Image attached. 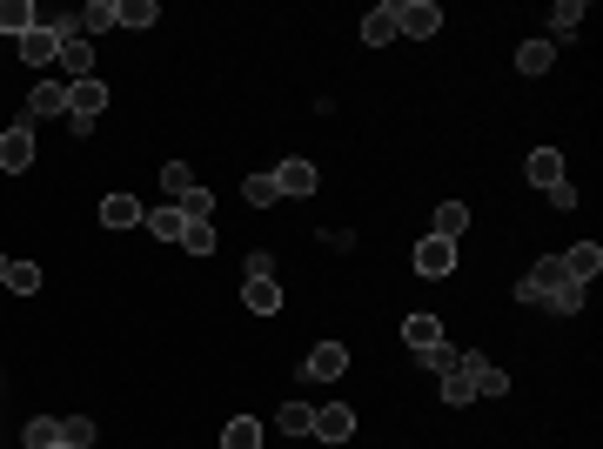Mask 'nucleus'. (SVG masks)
Wrapping results in <instances>:
<instances>
[{
    "label": "nucleus",
    "instance_id": "1",
    "mask_svg": "<svg viewBox=\"0 0 603 449\" xmlns=\"http://www.w3.org/2000/svg\"><path fill=\"white\" fill-rule=\"evenodd\" d=\"M101 114H108V81H101V74H88V81L67 88V128H74V135H88Z\"/></svg>",
    "mask_w": 603,
    "mask_h": 449
},
{
    "label": "nucleus",
    "instance_id": "2",
    "mask_svg": "<svg viewBox=\"0 0 603 449\" xmlns=\"http://www.w3.org/2000/svg\"><path fill=\"white\" fill-rule=\"evenodd\" d=\"M389 7H396V34H409V41H429L443 27V7L436 0H389Z\"/></svg>",
    "mask_w": 603,
    "mask_h": 449
},
{
    "label": "nucleus",
    "instance_id": "3",
    "mask_svg": "<svg viewBox=\"0 0 603 449\" xmlns=\"http://www.w3.org/2000/svg\"><path fill=\"white\" fill-rule=\"evenodd\" d=\"M0 168H7V175H27V168H34V121H14V128H0Z\"/></svg>",
    "mask_w": 603,
    "mask_h": 449
},
{
    "label": "nucleus",
    "instance_id": "4",
    "mask_svg": "<svg viewBox=\"0 0 603 449\" xmlns=\"http://www.w3.org/2000/svg\"><path fill=\"white\" fill-rule=\"evenodd\" d=\"M409 262H416V275H429V282H436V275H449V269H456V242H443V235H423Z\"/></svg>",
    "mask_w": 603,
    "mask_h": 449
},
{
    "label": "nucleus",
    "instance_id": "5",
    "mask_svg": "<svg viewBox=\"0 0 603 449\" xmlns=\"http://www.w3.org/2000/svg\"><path fill=\"white\" fill-rule=\"evenodd\" d=\"M342 369H349V349L342 342H315L309 362H302V382H335Z\"/></svg>",
    "mask_w": 603,
    "mask_h": 449
},
{
    "label": "nucleus",
    "instance_id": "6",
    "mask_svg": "<svg viewBox=\"0 0 603 449\" xmlns=\"http://www.w3.org/2000/svg\"><path fill=\"white\" fill-rule=\"evenodd\" d=\"M315 188H322V175H315V161L289 155L282 168H275V195H315Z\"/></svg>",
    "mask_w": 603,
    "mask_h": 449
},
{
    "label": "nucleus",
    "instance_id": "7",
    "mask_svg": "<svg viewBox=\"0 0 603 449\" xmlns=\"http://www.w3.org/2000/svg\"><path fill=\"white\" fill-rule=\"evenodd\" d=\"M315 436H322V443H349V436H356V409L349 403H322L315 409Z\"/></svg>",
    "mask_w": 603,
    "mask_h": 449
},
{
    "label": "nucleus",
    "instance_id": "8",
    "mask_svg": "<svg viewBox=\"0 0 603 449\" xmlns=\"http://www.w3.org/2000/svg\"><path fill=\"white\" fill-rule=\"evenodd\" d=\"M54 68L67 74V88H74V81H88V74H94V41H88V34H74V41L54 54Z\"/></svg>",
    "mask_w": 603,
    "mask_h": 449
},
{
    "label": "nucleus",
    "instance_id": "9",
    "mask_svg": "<svg viewBox=\"0 0 603 449\" xmlns=\"http://www.w3.org/2000/svg\"><path fill=\"white\" fill-rule=\"evenodd\" d=\"M557 262L570 269V282H583V289H590V282L603 275V248H597V242H577L570 255H557Z\"/></svg>",
    "mask_w": 603,
    "mask_h": 449
},
{
    "label": "nucleus",
    "instance_id": "10",
    "mask_svg": "<svg viewBox=\"0 0 603 449\" xmlns=\"http://www.w3.org/2000/svg\"><path fill=\"white\" fill-rule=\"evenodd\" d=\"M14 47H21V61H27V68H47V61L61 54V41H54V34H47L41 21L27 27V34H21V41H14Z\"/></svg>",
    "mask_w": 603,
    "mask_h": 449
},
{
    "label": "nucleus",
    "instance_id": "11",
    "mask_svg": "<svg viewBox=\"0 0 603 449\" xmlns=\"http://www.w3.org/2000/svg\"><path fill=\"white\" fill-rule=\"evenodd\" d=\"M41 114H61L67 121V81H41V88L27 94V121H41Z\"/></svg>",
    "mask_w": 603,
    "mask_h": 449
},
{
    "label": "nucleus",
    "instance_id": "12",
    "mask_svg": "<svg viewBox=\"0 0 603 449\" xmlns=\"http://www.w3.org/2000/svg\"><path fill=\"white\" fill-rule=\"evenodd\" d=\"M523 175H530L536 188H557V181H563V155H557V148H530Z\"/></svg>",
    "mask_w": 603,
    "mask_h": 449
},
{
    "label": "nucleus",
    "instance_id": "13",
    "mask_svg": "<svg viewBox=\"0 0 603 449\" xmlns=\"http://www.w3.org/2000/svg\"><path fill=\"white\" fill-rule=\"evenodd\" d=\"M469 382H476V396H510V369H496L483 356H469Z\"/></svg>",
    "mask_w": 603,
    "mask_h": 449
},
{
    "label": "nucleus",
    "instance_id": "14",
    "mask_svg": "<svg viewBox=\"0 0 603 449\" xmlns=\"http://www.w3.org/2000/svg\"><path fill=\"white\" fill-rule=\"evenodd\" d=\"M362 41H369V47H389V41H396V7H389V0L362 14Z\"/></svg>",
    "mask_w": 603,
    "mask_h": 449
},
{
    "label": "nucleus",
    "instance_id": "15",
    "mask_svg": "<svg viewBox=\"0 0 603 449\" xmlns=\"http://www.w3.org/2000/svg\"><path fill=\"white\" fill-rule=\"evenodd\" d=\"M141 222H148V235H161V242H181V228H188V215H181L175 202H161V208H148Z\"/></svg>",
    "mask_w": 603,
    "mask_h": 449
},
{
    "label": "nucleus",
    "instance_id": "16",
    "mask_svg": "<svg viewBox=\"0 0 603 449\" xmlns=\"http://www.w3.org/2000/svg\"><path fill=\"white\" fill-rule=\"evenodd\" d=\"M34 21H41V7H34V0H0V34H14V41H21Z\"/></svg>",
    "mask_w": 603,
    "mask_h": 449
},
{
    "label": "nucleus",
    "instance_id": "17",
    "mask_svg": "<svg viewBox=\"0 0 603 449\" xmlns=\"http://www.w3.org/2000/svg\"><path fill=\"white\" fill-rule=\"evenodd\" d=\"M402 342L423 356V349H436V342H443V322H436V315H409V322H402Z\"/></svg>",
    "mask_w": 603,
    "mask_h": 449
},
{
    "label": "nucleus",
    "instance_id": "18",
    "mask_svg": "<svg viewBox=\"0 0 603 449\" xmlns=\"http://www.w3.org/2000/svg\"><path fill=\"white\" fill-rule=\"evenodd\" d=\"M141 215H148V208L134 202V195H108V202H101V228H134Z\"/></svg>",
    "mask_w": 603,
    "mask_h": 449
},
{
    "label": "nucleus",
    "instance_id": "19",
    "mask_svg": "<svg viewBox=\"0 0 603 449\" xmlns=\"http://www.w3.org/2000/svg\"><path fill=\"white\" fill-rule=\"evenodd\" d=\"M275 429H282V436H315V409L309 403H282L275 409Z\"/></svg>",
    "mask_w": 603,
    "mask_h": 449
},
{
    "label": "nucleus",
    "instance_id": "20",
    "mask_svg": "<svg viewBox=\"0 0 603 449\" xmlns=\"http://www.w3.org/2000/svg\"><path fill=\"white\" fill-rule=\"evenodd\" d=\"M161 7L155 0H114V27H155Z\"/></svg>",
    "mask_w": 603,
    "mask_h": 449
},
{
    "label": "nucleus",
    "instance_id": "21",
    "mask_svg": "<svg viewBox=\"0 0 603 449\" xmlns=\"http://www.w3.org/2000/svg\"><path fill=\"white\" fill-rule=\"evenodd\" d=\"M550 61H557V47L550 41H523L516 47V74H550Z\"/></svg>",
    "mask_w": 603,
    "mask_h": 449
},
{
    "label": "nucleus",
    "instance_id": "22",
    "mask_svg": "<svg viewBox=\"0 0 603 449\" xmlns=\"http://www.w3.org/2000/svg\"><path fill=\"white\" fill-rule=\"evenodd\" d=\"M443 403H456V409H463V403H476V382H469V356L443 376Z\"/></svg>",
    "mask_w": 603,
    "mask_h": 449
},
{
    "label": "nucleus",
    "instance_id": "23",
    "mask_svg": "<svg viewBox=\"0 0 603 449\" xmlns=\"http://www.w3.org/2000/svg\"><path fill=\"white\" fill-rule=\"evenodd\" d=\"M188 188H195V168H188V161H168V168H161V202H181Z\"/></svg>",
    "mask_w": 603,
    "mask_h": 449
},
{
    "label": "nucleus",
    "instance_id": "24",
    "mask_svg": "<svg viewBox=\"0 0 603 449\" xmlns=\"http://www.w3.org/2000/svg\"><path fill=\"white\" fill-rule=\"evenodd\" d=\"M222 449H262V423H255V416H235V423L222 429Z\"/></svg>",
    "mask_w": 603,
    "mask_h": 449
},
{
    "label": "nucleus",
    "instance_id": "25",
    "mask_svg": "<svg viewBox=\"0 0 603 449\" xmlns=\"http://www.w3.org/2000/svg\"><path fill=\"white\" fill-rule=\"evenodd\" d=\"M74 21H81V34H88V41H94V34H108V27H114V0H88Z\"/></svg>",
    "mask_w": 603,
    "mask_h": 449
},
{
    "label": "nucleus",
    "instance_id": "26",
    "mask_svg": "<svg viewBox=\"0 0 603 449\" xmlns=\"http://www.w3.org/2000/svg\"><path fill=\"white\" fill-rule=\"evenodd\" d=\"M181 215H188V222H215V195H208V188H201V181H195V188H188V195H181Z\"/></svg>",
    "mask_w": 603,
    "mask_h": 449
},
{
    "label": "nucleus",
    "instance_id": "27",
    "mask_svg": "<svg viewBox=\"0 0 603 449\" xmlns=\"http://www.w3.org/2000/svg\"><path fill=\"white\" fill-rule=\"evenodd\" d=\"M215 242H222L215 222H188V228H181V248H188V255H215Z\"/></svg>",
    "mask_w": 603,
    "mask_h": 449
},
{
    "label": "nucleus",
    "instance_id": "28",
    "mask_svg": "<svg viewBox=\"0 0 603 449\" xmlns=\"http://www.w3.org/2000/svg\"><path fill=\"white\" fill-rule=\"evenodd\" d=\"M7 295H41V269L34 262H7Z\"/></svg>",
    "mask_w": 603,
    "mask_h": 449
},
{
    "label": "nucleus",
    "instance_id": "29",
    "mask_svg": "<svg viewBox=\"0 0 603 449\" xmlns=\"http://www.w3.org/2000/svg\"><path fill=\"white\" fill-rule=\"evenodd\" d=\"M242 302H248L255 315H275V309H282V289H275V282H248Z\"/></svg>",
    "mask_w": 603,
    "mask_h": 449
},
{
    "label": "nucleus",
    "instance_id": "30",
    "mask_svg": "<svg viewBox=\"0 0 603 449\" xmlns=\"http://www.w3.org/2000/svg\"><path fill=\"white\" fill-rule=\"evenodd\" d=\"M21 443L27 449H54V443H61V423H54V416H34V423L21 429Z\"/></svg>",
    "mask_w": 603,
    "mask_h": 449
},
{
    "label": "nucleus",
    "instance_id": "31",
    "mask_svg": "<svg viewBox=\"0 0 603 449\" xmlns=\"http://www.w3.org/2000/svg\"><path fill=\"white\" fill-rule=\"evenodd\" d=\"M463 228H469V208L463 202H443V208H436V235H443V242H456Z\"/></svg>",
    "mask_w": 603,
    "mask_h": 449
},
{
    "label": "nucleus",
    "instance_id": "32",
    "mask_svg": "<svg viewBox=\"0 0 603 449\" xmlns=\"http://www.w3.org/2000/svg\"><path fill=\"white\" fill-rule=\"evenodd\" d=\"M94 436H101V429H94L88 416H61V443L67 449H94Z\"/></svg>",
    "mask_w": 603,
    "mask_h": 449
},
{
    "label": "nucleus",
    "instance_id": "33",
    "mask_svg": "<svg viewBox=\"0 0 603 449\" xmlns=\"http://www.w3.org/2000/svg\"><path fill=\"white\" fill-rule=\"evenodd\" d=\"M550 27H557V34H577L583 27V0H557V7H550Z\"/></svg>",
    "mask_w": 603,
    "mask_h": 449
},
{
    "label": "nucleus",
    "instance_id": "34",
    "mask_svg": "<svg viewBox=\"0 0 603 449\" xmlns=\"http://www.w3.org/2000/svg\"><path fill=\"white\" fill-rule=\"evenodd\" d=\"M543 309H550V315H577V309H583V282H563V289L550 295Z\"/></svg>",
    "mask_w": 603,
    "mask_h": 449
},
{
    "label": "nucleus",
    "instance_id": "35",
    "mask_svg": "<svg viewBox=\"0 0 603 449\" xmlns=\"http://www.w3.org/2000/svg\"><path fill=\"white\" fill-rule=\"evenodd\" d=\"M242 195H248V202H255V208L282 202V195H275V175H248V181H242Z\"/></svg>",
    "mask_w": 603,
    "mask_h": 449
},
{
    "label": "nucleus",
    "instance_id": "36",
    "mask_svg": "<svg viewBox=\"0 0 603 449\" xmlns=\"http://www.w3.org/2000/svg\"><path fill=\"white\" fill-rule=\"evenodd\" d=\"M416 362H423V369H436V376H449V369H456V362H463V356H456L449 342H436V349H423V356H416Z\"/></svg>",
    "mask_w": 603,
    "mask_h": 449
},
{
    "label": "nucleus",
    "instance_id": "37",
    "mask_svg": "<svg viewBox=\"0 0 603 449\" xmlns=\"http://www.w3.org/2000/svg\"><path fill=\"white\" fill-rule=\"evenodd\" d=\"M543 195H550V208H557V215H570V208H577V188H570V181H557V188H543Z\"/></svg>",
    "mask_w": 603,
    "mask_h": 449
},
{
    "label": "nucleus",
    "instance_id": "38",
    "mask_svg": "<svg viewBox=\"0 0 603 449\" xmlns=\"http://www.w3.org/2000/svg\"><path fill=\"white\" fill-rule=\"evenodd\" d=\"M242 269H248V282H275V262H268V255H262V248H255V255H248V262H242Z\"/></svg>",
    "mask_w": 603,
    "mask_h": 449
},
{
    "label": "nucleus",
    "instance_id": "39",
    "mask_svg": "<svg viewBox=\"0 0 603 449\" xmlns=\"http://www.w3.org/2000/svg\"><path fill=\"white\" fill-rule=\"evenodd\" d=\"M0 289H7V262H0Z\"/></svg>",
    "mask_w": 603,
    "mask_h": 449
},
{
    "label": "nucleus",
    "instance_id": "40",
    "mask_svg": "<svg viewBox=\"0 0 603 449\" xmlns=\"http://www.w3.org/2000/svg\"><path fill=\"white\" fill-rule=\"evenodd\" d=\"M54 449H67V443H54Z\"/></svg>",
    "mask_w": 603,
    "mask_h": 449
}]
</instances>
